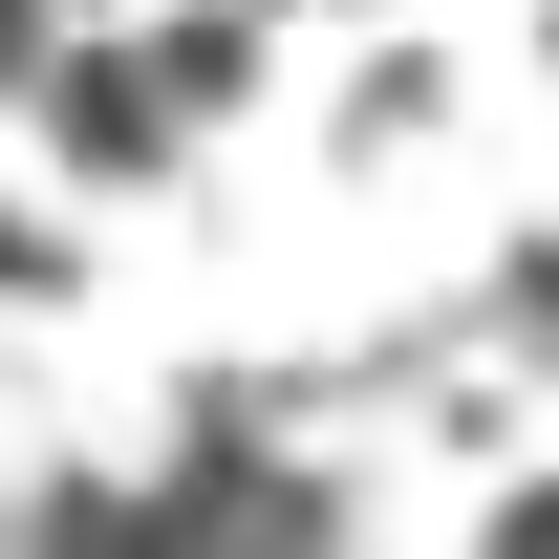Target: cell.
Segmentation results:
<instances>
[{"label":"cell","instance_id":"6da1fadb","mask_svg":"<svg viewBox=\"0 0 559 559\" xmlns=\"http://www.w3.org/2000/svg\"><path fill=\"white\" fill-rule=\"evenodd\" d=\"M173 151V86L151 66H66V173H151Z\"/></svg>","mask_w":559,"mask_h":559},{"label":"cell","instance_id":"7a4b0ae2","mask_svg":"<svg viewBox=\"0 0 559 559\" xmlns=\"http://www.w3.org/2000/svg\"><path fill=\"white\" fill-rule=\"evenodd\" d=\"M0 280H44V237H22V215H0Z\"/></svg>","mask_w":559,"mask_h":559}]
</instances>
